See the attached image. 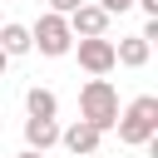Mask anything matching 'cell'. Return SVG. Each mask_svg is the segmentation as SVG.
Wrapping results in <instances>:
<instances>
[{"mask_svg": "<svg viewBox=\"0 0 158 158\" xmlns=\"http://www.w3.org/2000/svg\"><path fill=\"white\" fill-rule=\"evenodd\" d=\"M118 143H128V148H148L153 138H158V99L153 94H138L123 114H118Z\"/></svg>", "mask_w": 158, "mask_h": 158, "instance_id": "6da1fadb", "label": "cell"}, {"mask_svg": "<svg viewBox=\"0 0 158 158\" xmlns=\"http://www.w3.org/2000/svg\"><path fill=\"white\" fill-rule=\"evenodd\" d=\"M79 118H84L89 128L109 133V128L118 123V89H114L109 79H89V84L79 89Z\"/></svg>", "mask_w": 158, "mask_h": 158, "instance_id": "7a4b0ae2", "label": "cell"}, {"mask_svg": "<svg viewBox=\"0 0 158 158\" xmlns=\"http://www.w3.org/2000/svg\"><path fill=\"white\" fill-rule=\"evenodd\" d=\"M30 49H40V54H49V59H59V54H69L74 49V35H69V20L64 15H40L35 25H30Z\"/></svg>", "mask_w": 158, "mask_h": 158, "instance_id": "3957f363", "label": "cell"}, {"mask_svg": "<svg viewBox=\"0 0 158 158\" xmlns=\"http://www.w3.org/2000/svg\"><path fill=\"white\" fill-rule=\"evenodd\" d=\"M74 54H79V69H89L94 79H104L114 69V40H74Z\"/></svg>", "mask_w": 158, "mask_h": 158, "instance_id": "277c9868", "label": "cell"}, {"mask_svg": "<svg viewBox=\"0 0 158 158\" xmlns=\"http://www.w3.org/2000/svg\"><path fill=\"white\" fill-rule=\"evenodd\" d=\"M69 35H74V40H104V35H109V15H104L94 0H84V5L69 15Z\"/></svg>", "mask_w": 158, "mask_h": 158, "instance_id": "5b68a950", "label": "cell"}, {"mask_svg": "<svg viewBox=\"0 0 158 158\" xmlns=\"http://www.w3.org/2000/svg\"><path fill=\"white\" fill-rule=\"evenodd\" d=\"M99 138H104V133H99V128H89L84 118H79V123H69V128H59V143H64L74 158H89V153L99 148Z\"/></svg>", "mask_w": 158, "mask_h": 158, "instance_id": "8992f818", "label": "cell"}, {"mask_svg": "<svg viewBox=\"0 0 158 158\" xmlns=\"http://www.w3.org/2000/svg\"><path fill=\"white\" fill-rule=\"evenodd\" d=\"M148 54H153V44H148V40H138V35H128V40H118V44H114V64H123V69H143V64H148Z\"/></svg>", "mask_w": 158, "mask_h": 158, "instance_id": "52a82bcc", "label": "cell"}, {"mask_svg": "<svg viewBox=\"0 0 158 158\" xmlns=\"http://www.w3.org/2000/svg\"><path fill=\"white\" fill-rule=\"evenodd\" d=\"M54 143H59V123H54V118H25V148L44 153V148H54Z\"/></svg>", "mask_w": 158, "mask_h": 158, "instance_id": "ba28073f", "label": "cell"}, {"mask_svg": "<svg viewBox=\"0 0 158 158\" xmlns=\"http://www.w3.org/2000/svg\"><path fill=\"white\" fill-rule=\"evenodd\" d=\"M25 109H30V118H54V114H59V99L35 84V89H25Z\"/></svg>", "mask_w": 158, "mask_h": 158, "instance_id": "9c48e42d", "label": "cell"}, {"mask_svg": "<svg viewBox=\"0 0 158 158\" xmlns=\"http://www.w3.org/2000/svg\"><path fill=\"white\" fill-rule=\"evenodd\" d=\"M0 49L15 59V54H30V25H0Z\"/></svg>", "mask_w": 158, "mask_h": 158, "instance_id": "30bf717a", "label": "cell"}, {"mask_svg": "<svg viewBox=\"0 0 158 158\" xmlns=\"http://www.w3.org/2000/svg\"><path fill=\"white\" fill-rule=\"evenodd\" d=\"M79 5H84V0H49V15H64V20H69Z\"/></svg>", "mask_w": 158, "mask_h": 158, "instance_id": "8fae6325", "label": "cell"}, {"mask_svg": "<svg viewBox=\"0 0 158 158\" xmlns=\"http://www.w3.org/2000/svg\"><path fill=\"white\" fill-rule=\"evenodd\" d=\"M94 5H99V10H104V15H109V20H114V15H123V10H128V5H133V0H94Z\"/></svg>", "mask_w": 158, "mask_h": 158, "instance_id": "7c38bea8", "label": "cell"}, {"mask_svg": "<svg viewBox=\"0 0 158 158\" xmlns=\"http://www.w3.org/2000/svg\"><path fill=\"white\" fill-rule=\"evenodd\" d=\"M133 5H138V10L148 15V20H158V0H133Z\"/></svg>", "mask_w": 158, "mask_h": 158, "instance_id": "4fadbf2b", "label": "cell"}, {"mask_svg": "<svg viewBox=\"0 0 158 158\" xmlns=\"http://www.w3.org/2000/svg\"><path fill=\"white\" fill-rule=\"evenodd\" d=\"M5 69H10V54H5V49H0V79H5Z\"/></svg>", "mask_w": 158, "mask_h": 158, "instance_id": "5bb4252c", "label": "cell"}, {"mask_svg": "<svg viewBox=\"0 0 158 158\" xmlns=\"http://www.w3.org/2000/svg\"><path fill=\"white\" fill-rule=\"evenodd\" d=\"M15 158H44V153H35V148H25V153H15Z\"/></svg>", "mask_w": 158, "mask_h": 158, "instance_id": "9a60e30c", "label": "cell"}]
</instances>
